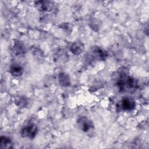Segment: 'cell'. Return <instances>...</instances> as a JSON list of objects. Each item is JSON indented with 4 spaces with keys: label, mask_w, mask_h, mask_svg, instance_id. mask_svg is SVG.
<instances>
[{
    "label": "cell",
    "mask_w": 149,
    "mask_h": 149,
    "mask_svg": "<svg viewBox=\"0 0 149 149\" xmlns=\"http://www.w3.org/2000/svg\"><path fill=\"white\" fill-rule=\"evenodd\" d=\"M117 86L121 91H130L136 88L137 86L134 79L126 74L120 75L118 80Z\"/></svg>",
    "instance_id": "6da1fadb"
},
{
    "label": "cell",
    "mask_w": 149,
    "mask_h": 149,
    "mask_svg": "<svg viewBox=\"0 0 149 149\" xmlns=\"http://www.w3.org/2000/svg\"><path fill=\"white\" fill-rule=\"evenodd\" d=\"M37 132V126L34 123H31L24 126L21 129L20 134L22 137L33 139L36 137Z\"/></svg>",
    "instance_id": "7a4b0ae2"
},
{
    "label": "cell",
    "mask_w": 149,
    "mask_h": 149,
    "mask_svg": "<svg viewBox=\"0 0 149 149\" xmlns=\"http://www.w3.org/2000/svg\"><path fill=\"white\" fill-rule=\"evenodd\" d=\"M77 125L79 128L84 132H87L94 127L93 122L86 116H80L77 120Z\"/></svg>",
    "instance_id": "3957f363"
},
{
    "label": "cell",
    "mask_w": 149,
    "mask_h": 149,
    "mask_svg": "<svg viewBox=\"0 0 149 149\" xmlns=\"http://www.w3.org/2000/svg\"><path fill=\"white\" fill-rule=\"evenodd\" d=\"M136 102L130 97H124L119 103V107L122 111H130L135 108Z\"/></svg>",
    "instance_id": "277c9868"
},
{
    "label": "cell",
    "mask_w": 149,
    "mask_h": 149,
    "mask_svg": "<svg viewBox=\"0 0 149 149\" xmlns=\"http://www.w3.org/2000/svg\"><path fill=\"white\" fill-rule=\"evenodd\" d=\"M11 50L15 55H22L25 53L26 48L23 42L19 40H14Z\"/></svg>",
    "instance_id": "5b68a950"
},
{
    "label": "cell",
    "mask_w": 149,
    "mask_h": 149,
    "mask_svg": "<svg viewBox=\"0 0 149 149\" xmlns=\"http://www.w3.org/2000/svg\"><path fill=\"white\" fill-rule=\"evenodd\" d=\"M92 52L93 56L98 60L104 61L108 57L107 51L99 47H94Z\"/></svg>",
    "instance_id": "8992f818"
},
{
    "label": "cell",
    "mask_w": 149,
    "mask_h": 149,
    "mask_svg": "<svg viewBox=\"0 0 149 149\" xmlns=\"http://www.w3.org/2000/svg\"><path fill=\"white\" fill-rule=\"evenodd\" d=\"M35 5L42 11H51L52 10L54 4L52 2L47 1H39L35 2Z\"/></svg>",
    "instance_id": "52a82bcc"
},
{
    "label": "cell",
    "mask_w": 149,
    "mask_h": 149,
    "mask_svg": "<svg viewBox=\"0 0 149 149\" xmlns=\"http://www.w3.org/2000/svg\"><path fill=\"white\" fill-rule=\"evenodd\" d=\"M84 49V45L80 41L73 42L70 47V51L71 52L75 55H78L81 54Z\"/></svg>",
    "instance_id": "ba28073f"
},
{
    "label": "cell",
    "mask_w": 149,
    "mask_h": 149,
    "mask_svg": "<svg viewBox=\"0 0 149 149\" xmlns=\"http://www.w3.org/2000/svg\"><path fill=\"white\" fill-rule=\"evenodd\" d=\"M9 72L12 75L15 77H19L23 74L24 70L23 67L21 65L15 63L10 65Z\"/></svg>",
    "instance_id": "9c48e42d"
},
{
    "label": "cell",
    "mask_w": 149,
    "mask_h": 149,
    "mask_svg": "<svg viewBox=\"0 0 149 149\" xmlns=\"http://www.w3.org/2000/svg\"><path fill=\"white\" fill-rule=\"evenodd\" d=\"M58 81L60 86L68 87L70 85V77L65 72H61L58 75Z\"/></svg>",
    "instance_id": "30bf717a"
},
{
    "label": "cell",
    "mask_w": 149,
    "mask_h": 149,
    "mask_svg": "<svg viewBox=\"0 0 149 149\" xmlns=\"http://www.w3.org/2000/svg\"><path fill=\"white\" fill-rule=\"evenodd\" d=\"M13 147L12 140L6 136H1L0 138V148H11Z\"/></svg>",
    "instance_id": "8fae6325"
},
{
    "label": "cell",
    "mask_w": 149,
    "mask_h": 149,
    "mask_svg": "<svg viewBox=\"0 0 149 149\" xmlns=\"http://www.w3.org/2000/svg\"><path fill=\"white\" fill-rule=\"evenodd\" d=\"M15 104L20 108H24L27 105V101L26 98L23 97H18L15 99Z\"/></svg>",
    "instance_id": "7c38bea8"
}]
</instances>
